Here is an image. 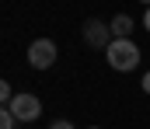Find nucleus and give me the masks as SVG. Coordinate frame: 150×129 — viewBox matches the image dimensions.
<instances>
[{
	"instance_id": "nucleus-10",
	"label": "nucleus",
	"mask_w": 150,
	"mask_h": 129,
	"mask_svg": "<svg viewBox=\"0 0 150 129\" xmlns=\"http://www.w3.org/2000/svg\"><path fill=\"white\" fill-rule=\"evenodd\" d=\"M91 129H98V126H91Z\"/></svg>"
},
{
	"instance_id": "nucleus-5",
	"label": "nucleus",
	"mask_w": 150,
	"mask_h": 129,
	"mask_svg": "<svg viewBox=\"0 0 150 129\" xmlns=\"http://www.w3.org/2000/svg\"><path fill=\"white\" fill-rule=\"evenodd\" d=\"M133 35V18L129 14H115L112 18V39H129Z\"/></svg>"
},
{
	"instance_id": "nucleus-1",
	"label": "nucleus",
	"mask_w": 150,
	"mask_h": 129,
	"mask_svg": "<svg viewBox=\"0 0 150 129\" xmlns=\"http://www.w3.org/2000/svg\"><path fill=\"white\" fill-rule=\"evenodd\" d=\"M105 59H108V66L112 70H136V63H140V49L133 39H115L108 49H105Z\"/></svg>"
},
{
	"instance_id": "nucleus-2",
	"label": "nucleus",
	"mask_w": 150,
	"mask_h": 129,
	"mask_svg": "<svg viewBox=\"0 0 150 129\" xmlns=\"http://www.w3.org/2000/svg\"><path fill=\"white\" fill-rule=\"evenodd\" d=\"M28 63L35 70H49L56 63V42L52 39H35V42L28 45Z\"/></svg>"
},
{
	"instance_id": "nucleus-3",
	"label": "nucleus",
	"mask_w": 150,
	"mask_h": 129,
	"mask_svg": "<svg viewBox=\"0 0 150 129\" xmlns=\"http://www.w3.org/2000/svg\"><path fill=\"white\" fill-rule=\"evenodd\" d=\"M7 108H11L14 119H21V122H35L38 115H42V101H38L35 94H14V101H11Z\"/></svg>"
},
{
	"instance_id": "nucleus-6",
	"label": "nucleus",
	"mask_w": 150,
	"mask_h": 129,
	"mask_svg": "<svg viewBox=\"0 0 150 129\" xmlns=\"http://www.w3.org/2000/svg\"><path fill=\"white\" fill-rule=\"evenodd\" d=\"M14 122H18V119H14V112H11V108H4V112H0V129H14Z\"/></svg>"
},
{
	"instance_id": "nucleus-9",
	"label": "nucleus",
	"mask_w": 150,
	"mask_h": 129,
	"mask_svg": "<svg viewBox=\"0 0 150 129\" xmlns=\"http://www.w3.org/2000/svg\"><path fill=\"white\" fill-rule=\"evenodd\" d=\"M143 28L150 32V7H147V14H143Z\"/></svg>"
},
{
	"instance_id": "nucleus-8",
	"label": "nucleus",
	"mask_w": 150,
	"mask_h": 129,
	"mask_svg": "<svg viewBox=\"0 0 150 129\" xmlns=\"http://www.w3.org/2000/svg\"><path fill=\"white\" fill-rule=\"evenodd\" d=\"M143 91H147V94H150V70H147V73H143Z\"/></svg>"
},
{
	"instance_id": "nucleus-4",
	"label": "nucleus",
	"mask_w": 150,
	"mask_h": 129,
	"mask_svg": "<svg viewBox=\"0 0 150 129\" xmlns=\"http://www.w3.org/2000/svg\"><path fill=\"white\" fill-rule=\"evenodd\" d=\"M84 42H87V45H94V49H108V45L115 42V39H112V25L98 21V18L84 21Z\"/></svg>"
},
{
	"instance_id": "nucleus-7",
	"label": "nucleus",
	"mask_w": 150,
	"mask_h": 129,
	"mask_svg": "<svg viewBox=\"0 0 150 129\" xmlns=\"http://www.w3.org/2000/svg\"><path fill=\"white\" fill-rule=\"evenodd\" d=\"M49 129H74V126H70L67 119H59V122H52V126H49Z\"/></svg>"
}]
</instances>
